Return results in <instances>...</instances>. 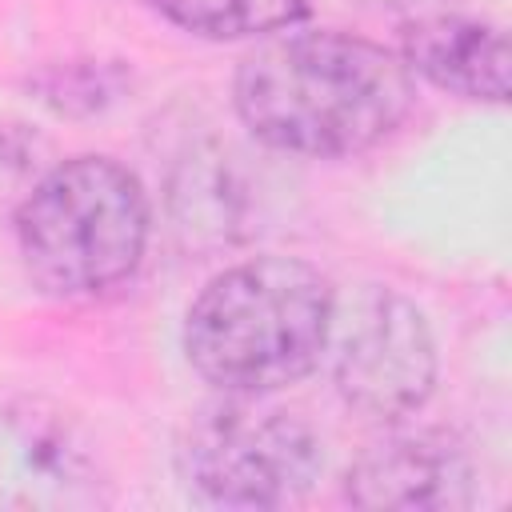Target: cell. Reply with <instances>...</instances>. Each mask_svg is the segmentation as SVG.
Listing matches in <instances>:
<instances>
[{
  "label": "cell",
  "instance_id": "6da1fadb",
  "mask_svg": "<svg viewBox=\"0 0 512 512\" xmlns=\"http://www.w3.org/2000/svg\"><path fill=\"white\" fill-rule=\"evenodd\" d=\"M412 100L400 52L336 28L272 36L236 72L244 128L296 156L364 152L404 124Z\"/></svg>",
  "mask_w": 512,
  "mask_h": 512
},
{
  "label": "cell",
  "instance_id": "277c9868",
  "mask_svg": "<svg viewBox=\"0 0 512 512\" xmlns=\"http://www.w3.org/2000/svg\"><path fill=\"white\" fill-rule=\"evenodd\" d=\"M228 396L196 412L180 436L176 460L188 488L232 508H276L308 492L320 472L316 432L260 396Z\"/></svg>",
  "mask_w": 512,
  "mask_h": 512
},
{
  "label": "cell",
  "instance_id": "7a4b0ae2",
  "mask_svg": "<svg viewBox=\"0 0 512 512\" xmlns=\"http://www.w3.org/2000/svg\"><path fill=\"white\" fill-rule=\"evenodd\" d=\"M336 288L308 260L256 256L196 296L184 320L192 368L220 392L264 396L296 384L332 340Z\"/></svg>",
  "mask_w": 512,
  "mask_h": 512
},
{
  "label": "cell",
  "instance_id": "9c48e42d",
  "mask_svg": "<svg viewBox=\"0 0 512 512\" xmlns=\"http://www.w3.org/2000/svg\"><path fill=\"white\" fill-rule=\"evenodd\" d=\"M152 4L184 32L212 40L280 32L308 12V0H152Z\"/></svg>",
  "mask_w": 512,
  "mask_h": 512
},
{
  "label": "cell",
  "instance_id": "3957f363",
  "mask_svg": "<svg viewBox=\"0 0 512 512\" xmlns=\"http://www.w3.org/2000/svg\"><path fill=\"white\" fill-rule=\"evenodd\" d=\"M16 236L24 268L44 292H104L144 256L148 200L124 164L76 156L52 168L20 204Z\"/></svg>",
  "mask_w": 512,
  "mask_h": 512
},
{
  "label": "cell",
  "instance_id": "52a82bcc",
  "mask_svg": "<svg viewBox=\"0 0 512 512\" xmlns=\"http://www.w3.org/2000/svg\"><path fill=\"white\" fill-rule=\"evenodd\" d=\"M348 496L360 508H464L472 504V468L448 436H392L356 460Z\"/></svg>",
  "mask_w": 512,
  "mask_h": 512
},
{
  "label": "cell",
  "instance_id": "8992f818",
  "mask_svg": "<svg viewBox=\"0 0 512 512\" xmlns=\"http://www.w3.org/2000/svg\"><path fill=\"white\" fill-rule=\"evenodd\" d=\"M104 504V472L84 428L56 404H0V508Z\"/></svg>",
  "mask_w": 512,
  "mask_h": 512
},
{
  "label": "cell",
  "instance_id": "ba28073f",
  "mask_svg": "<svg viewBox=\"0 0 512 512\" xmlns=\"http://www.w3.org/2000/svg\"><path fill=\"white\" fill-rule=\"evenodd\" d=\"M400 60L408 72L468 100L508 96V36L496 24L468 16H424L404 28Z\"/></svg>",
  "mask_w": 512,
  "mask_h": 512
},
{
  "label": "cell",
  "instance_id": "5b68a950",
  "mask_svg": "<svg viewBox=\"0 0 512 512\" xmlns=\"http://www.w3.org/2000/svg\"><path fill=\"white\" fill-rule=\"evenodd\" d=\"M432 380L436 348L420 308L388 288L364 296L336 348L340 396L364 416L400 420L428 400Z\"/></svg>",
  "mask_w": 512,
  "mask_h": 512
},
{
  "label": "cell",
  "instance_id": "30bf717a",
  "mask_svg": "<svg viewBox=\"0 0 512 512\" xmlns=\"http://www.w3.org/2000/svg\"><path fill=\"white\" fill-rule=\"evenodd\" d=\"M372 4H388V8H412V4H424V0H372Z\"/></svg>",
  "mask_w": 512,
  "mask_h": 512
}]
</instances>
